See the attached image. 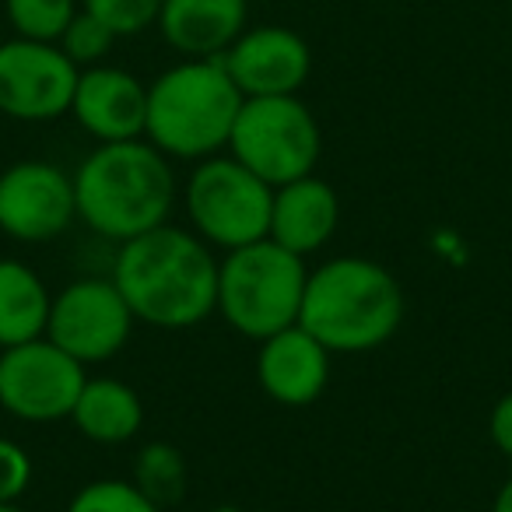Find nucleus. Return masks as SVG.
<instances>
[{"mask_svg":"<svg viewBox=\"0 0 512 512\" xmlns=\"http://www.w3.org/2000/svg\"><path fill=\"white\" fill-rule=\"evenodd\" d=\"M337 225H341V197L316 172L292 179L285 186H274L267 239H274L278 246L292 249L295 256L306 260L334 239Z\"/></svg>","mask_w":512,"mask_h":512,"instance_id":"nucleus-15","label":"nucleus"},{"mask_svg":"<svg viewBox=\"0 0 512 512\" xmlns=\"http://www.w3.org/2000/svg\"><path fill=\"white\" fill-rule=\"evenodd\" d=\"M256 379L260 390L281 407H309L330 383V351L306 327H285L256 341Z\"/></svg>","mask_w":512,"mask_h":512,"instance_id":"nucleus-14","label":"nucleus"},{"mask_svg":"<svg viewBox=\"0 0 512 512\" xmlns=\"http://www.w3.org/2000/svg\"><path fill=\"white\" fill-rule=\"evenodd\" d=\"M109 278L137 323L190 330L218 313V260L193 228L158 225L120 242Z\"/></svg>","mask_w":512,"mask_h":512,"instance_id":"nucleus-1","label":"nucleus"},{"mask_svg":"<svg viewBox=\"0 0 512 512\" xmlns=\"http://www.w3.org/2000/svg\"><path fill=\"white\" fill-rule=\"evenodd\" d=\"M488 432L498 453H502L505 460H512V390L495 400L491 418H488Z\"/></svg>","mask_w":512,"mask_h":512,"instance_id":"nucleus-25","label":"nucleus"},{"mask_svg":"<svg viewBox=\"0 0 512 512\" xmlns=\"http://www.w3.org/2000/svg\"><path fill=\"white\" fill-rule=\"evenodd\" d=\"M53 292L25 260L0 256V351L46 334Z\"/></svg>","mask_w":512,"mask_h":512,"instance_id":"nucleus-18","label":"nucleus"},{"mask_svg":"<svg viewBox=\"0 0 512 512\" xmlns=\"http://www.w3.org/2000/svg\"><path fill=\"white\" fill-rule=\"evenodd\" d=\"M15 36L36 43H60L71 18L78 15V0H4Z\"/></svg>","mask_w":512,"mask_h":512,"instance_id":"nucleus-20","label":"nucleus"},{"mask_svg":"<svg viewBox=\"0 0 512 512\" xmlns=\"http://www.w3.org/2000/svg\"><path fill=\"white\" fill-rule=\"evenodd\" d=\"M491 512H512V477L498 488L495 495V505H491Z\"/></svg>","mask_w":512,"mask_h":512,"instance_id":"nucleus-26","label":"nucleus"},{"mask_svg":"<svg viewBox=\"0 0 512 512\" xmlns=\"http://www.w3.org/2000/svg\"><path fill=\"white\" fill-rule=\"evenodd\" d=\"M242 92L221 57H183L148 85L144 137L172 162L221 155L232 137Z\"/></svg>","mask_w":512,"mask_h":512,"instance_id":"nucleus-4","label":"nucleus"},{"mask_svg":"<svg viewBox=\"0 0 512 512\" xmlns=\"http://www.w3.org/2000/svg\"><path fill=\"white\" fill-rule=\"evenodd\" d=\"M81 8L109 25L116 36H137L158 22L162 0H81Z\"/></svg>","mask_w":512,"mask_h":512,"instance_id":"nucleus-23","label":"nucleus"},{"mask_svg":"<svg viewBox=\"0 0 512 512\" xmlns=\"http://www.w3.org/2000/svg\"><path fill=\"white\" fill-rule=\"evenodd\" d=\"M306 281V260L274 239L228 249L218 260V313L235 334L264 341L299 323Z\"/></svg>","mask_w":512,"mask_h":512,"instance_id":"nucleus-5","label":"nucleus"},{"mask_svg":"<svg viewBox=\"0 0 512 512\" xmlns=\"http://www.w3.org/2000/svg\"><path fill=\"white\" fill-rule=\"evenodd\" d=\"M271 204L274 186L232 155L200 158L183 186L190 228L207 246H218L225 253L267 239Z\"/></svg>","mask_w":512,"mask_h":512,"instance_id":"nucleus-7","label":"nucleus"},{"mask_svg":"<svg viewBox=\"0 0 512 512\" xmlns=\"http://www.w3.org/2000/svg\"><path fill=\"white\" fill-rule=\"evenodd\" d=\"M78 221L74 176L53 162H15L0 172V232L15 242L43 246Z\"/></svg>","mask_w":512,"mask_h":512,"instance_id":"nucleus-11","label":"nucleus"},{"mask_svg":"<svg viewBox=\"0 0 512 512\" xmlns=\"http://www.w3.org/2000/svg\"><path fill=\"white\" fill-rule=\"evenodd\" d=\"M116 39L120 36H116L102 18H95L92 11L78 8V15L71 18V25L64 29V36H60L57 46L67 53V60H71L78 71H85V67L106 64V57L113 53Z\"/></svg>","mask_w":512,"mask_h":512,"instance_id":"nucleus-22","label":"nucleus"},{"mask_svg":"<svg viewBox=\"0 0 512 512\" xmlns=\"http://www.w3.org/2000/svg\"><path fill=\"white\" fill-rule=\"evenodd\" d=\"M404 323L400 281L369 256H334L309 267L299 327L330 355H365L390 341Z\"/></svg>","mask_w":512,"mask_h":512,"instance_id":"nucleus-3","label":"nucleus"},{"mask_svg":"<svg viewBox=\"0 0 512 512\" xmlns=\"http://www.w3.org/2000/svg\"><path fill=\"white\" fill-rule=\"evenodd\" d=\"M134 313L113 278H78L50 302L46 337L81 365H102L127 348Z\"/></svg>","mask_w":512,"mask_h":512,"instance_id":"nucleus-9","label":"nucleus"},{"mask_svg":"<svg viewBox=\"0 0 512 512\" xmlns=\"http://www.w3.org/2000/svg\"><path fill=\"white\" fill-rule=\"evenodd\" d=\"M225 151L264 183L285 186L316 172L323 134L299 95H260L242 99Z\"/></svg>","mask_w":512,"mask_h":512,"instance_id":"nucleus-6","label":"nucleus"},{"mask_svg":"<svg viewBox=\"0 0 512 512\" xmlns=\"http://www.w3.org/2000/svg\"><path fill=\"white\" fill-rule=\"evenodd\" d=\"M67 512H162L134 481L120 477H99L74 491Z\"/></svg>","mask_w":512,"mask_h":512,"instance_id":"nucleus-21","label":"nucleus"},{"mask_svg":"<svg viewBox=\"0 0 512 512\" xmlns=\"http://www.w3.org/2000/svg\"><path fill=\"white\" fill-rule=\"evenodd\" d=\"M155 25L183 57H221L249 29V0H162Z\"/></svg>","mask_w":512,"mask_h":512,"instance_id":"nucleus-16","label":"nucleus"},{"mask_svg":"<svg viewBox=\"0 0 512 512\" xmlns=\"http://www.w3.org/2000/svg\"><path fill=\"white\" fill-rule=\"evenodd\" d=\"M32 456L15 439L0 435V502H18L32 484Z\"/></svg>","mask_w":512,"mask_h":512,"instance_id":"nucleus-24","label":"nucleus"},{"mask_svg":"<svg viewBox=\"0 0 512 512\" xmlns=\"http://www.w3.org/2000/svg\"><path fill=\"white\" fill-rule=\"evenodd\" d=\"M176 197L172 158H165L148 137L99 144L74 172L78 221L116 246L165 225Z\"/></svg>","mask_w":512,"mask_h":512,"instance_id":"nucleus-2","label":"nucleus"},{"mask_svg":"<svg viewBox=\"0 0 512 512\" xmlns=\"http://www.w3.org/2000/svg\"><path fill=\"white\" fill-rule=\"evenodd\" d=\"M221 64L242 99L299 95L313 74V50L285 25H253L221 53Z\"/></svg>","mask_w":512,"mask_h":512,"instance_id":"nucleus-12","label":"nucleus"},{"mask_svg":"<svg viewBox=\"0 0 512 512\" xmlns=\"http://www.w3.org/2000/svg\"><path fill=\"white\" fill-rule=\"evenodd\" d=\"M134 484L158 505L165 509L169 502H179L186 491V460L176 446L169 442H148L137 453L134 463Z\"/></svg>","mask_w":512,"mask_h":512,"instance_id":"nucleus-19","label":"nucleus"},{"mask_svg":"<svg viewBox=\"0 0 512 512\" xmlns=\"http://www.w3.org/2000/svg\"><path fill=\"white\" fill-rule=\"evenodd\" d=\"M85 365L50 337L0 351V411L29 425H53L71 418L85 386Z\"/></svg>","mask_w":512,"mask_h":512,"instance_id":"nucleus-8","label":"nucleus"},{"mask_svg":"<svg viewBox=\"0 0 512 512\" xmlns=\"http://www.w3.org/2000/svg\"><path fill=\"white\" fill-rule=\"evenodd\" d=\"M78 67L57 43H0V113L18 123H50L71 113Z\"/></svg>","mask_w":512,"mask_h":512,"instance_id":"nucleus-10","label":"nucleus"},{"mask_svg":"<svg viewBox=\"0 0 512 512\" xmlns=\"http://www.w3.org/2000/svg\"><path fill=\"white\" fill-rule=\"evenodd\" d=\"M74 428L85 435L88 442L99 446H123L130 442L144 425V400L130 383L116 376H95L85 379L74 404L71 418Z\"/></svg>","mask_w":512,"mask_h":512,"instance_id":"nucleus-17","label":"nucleus"},{"mask_svg":"<svg viewBox=\"0 0 512 512\" xmlns=\"http://www.w3.org/2000/svg\"><path fill=\"white\" fill-rule=\"evenodd\" d=\"M71 116L99 144L137 141L148 123V85L113 64L85 67L74 85Z\"/></svg>","mask_w":512,"mask_h":512,"instance_id":"nucleus-13","label":"nucleus"},{"mask_svg":"<svg viewBox=\"0 0 512 512\" xmlns=\"http://www.w3.org/2000/svg\"><path fill=\"white\" fill-rule=\"evenodd\" d=\"M0 512H25L18 502H0Z\"/></svg>","mask_w":512,"mask_h":512,"instance_id":"nucleus-27","label":"nucleus"}]
</instances>
